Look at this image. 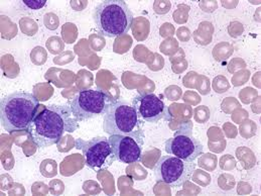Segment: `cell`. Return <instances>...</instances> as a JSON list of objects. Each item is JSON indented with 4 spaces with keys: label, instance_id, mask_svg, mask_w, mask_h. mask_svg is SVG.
Masks as SVG:
<instances>
[{
    "label": "cell",
    "instance_id": "obj_2",
    "mask_svg": "<svg viewBox=\"0 0 261 196\" xmlns=\"http://www.w3.org/2000/svg\"><path fill=\"white\" fill-rule=\"evenodd\" d=\"M38 98L23 91L13 92L1 99V125L8 133L28 132L39 108Z\"/></svg>",
    "mask_w": 261,
    "mask_h": 196
},
{
    "label": "cell",
    "instance_id": "obj_3",
    "mask_svg": "<svg viewBox=\"0 0 261 196\" xmlns=\"http://www.w3.org/2000/svg\"><path fill=\"white\" fill-rule=\"evenodd\" d=\"M93 19L102 36L117 38L130 31L134 17L125 1L107 0L95 7Z\"/></svg>",
    "mask_w": 261,
    "mask_h": 196
},
{
    "label": "cell",
    "instance_id": "obj_10",
    "mask_svg": "<svg viewBox=\"0 0 261 196\" xmlns=\"http://www.w3.org/2000/svg\"><path fill=\"white\" fill-rule=\"evenodd\" d=\"M108 139L117 161L125 164H133L141 161L142 143L132 137L122 135H112Z\"/></svg>",
    "mask_w": 261,
    "mask_h": 196
},
{
    "label": "cell",
    "instance_id": "obj_4",
    "mask_svg": "<svg viewBox=\"0 0 261 196\" xmlns=\"http://www.w3.org/2000/svg\"><path fill=\"white\" fill-rule=\"evenodd\" d=\"M142 124L132 105L122 101H115L104 114L103 130L109 136H129L143 144Z\"/></svg>",
    "mask_w": 261,
    "mask_h": 196
},
{
    "label": "cell",
    "instance_id": "obj_11",
    "mask_svg": "<svg viewBox=\"0 0 261 196\" xmlns=\"http://www.w3.org/2000/svg\"><path fill=\"white\" fill-rule=\"evenodd\" d=\"M45 3H46L45 0H23L24 5H27L31 9H35V10L41 9L42 7H44Z\"/></svg>",
    "mask_w": 261,
    "mask_h": 196
},
{
    "label": "cell",
    "instance_id": "obj_6",
    "mask_svg": "<svg viewBox=\"0 0 261 196\" xmlns=\"http://www.w3.org/2000/svg\"><path fill=\"white\" fill-rule=\"evenodd\" d=\"M195 169L196 164L194 162L167 155L159 160L153 171L159 182H164L172 187H180L191 179Z\"/></svg>",
    "mask_w": 261,
    "mask_h": 196
},
{
    "label": "cell",
    "instance_id": "obj_5",
    "mask_svg": "<svg viewBox=\"0 0 261 196\" xmlns=\"http://www.w3.org/2000/svg\"><path fill=\"white\" fill-rule=\"evenodd\" d=\"M116 100L102 90H82L70 103L74 116L79 120H88L104 115Z\"/></svg>",
    "mask_w": 261,
    "mask_h": 196
},
{
    "label": "cell",
    "instance_id": "obj_1",
    "mask_svg": "<svg viewBox=\"0 0 261 196\" xmlns=\"http://www.w3.org/2000/svg\"><path fill=\"white\" fill-rule=\"evenodd\" d=\"M79 122L70 105H43L28 130L29 139L37 147H50L58 144L66 132H75Z\"/></svg>",
    "mask_w": 261,
    "mask_h": 196
},
{
    "label": "cell",
    "instance_id": "obj_9",
    "mask_svg": "<svg viewBox=\"0 0 261 196\" xmlns=\"http://www.w3.org/2000/svg\"><path fill=\"white\" fill-rule=\"evenodd\" d=\"M132 106L142 122L156 124L169 115V110L165 102L153 93L135 96L132 101Z\"/></svg>",
    "mask_w": 261,
    "mask_h": 196
},
{
    "label": "cell",
    "instance_id": "obj_7",
    "mask_svg": "<svg viewBox=\"0 0 261 196\" xmlns=\"http://www.w3.org/2000/svg\"><path fill=\"white\" fill-rule=\"evenodd\" d=\"M79 148L83 151L86 165L97 172L109 168L116 160L109 139L106 137H96L82 142V146Z\"/></svg>",
    "mask_w": 261,
    "mask_h": 196
},
{
    "label": "cell",
    "instance_id": "obj_8",
    "mask_svg": "<svg viewBox=\"0 0 261 196\" xmlns=\"http://www.w3.org/2000/svg\"><path fill=\"white\" fill-rule=\"evenodd\" d=\"M166 152L181 160L194 162L204 152L202 143L196 139L188 128L179 129L165 144Z\"/></svg>",
    "mask_w": 261,
    "mask_h": 196
}]
</instances>
